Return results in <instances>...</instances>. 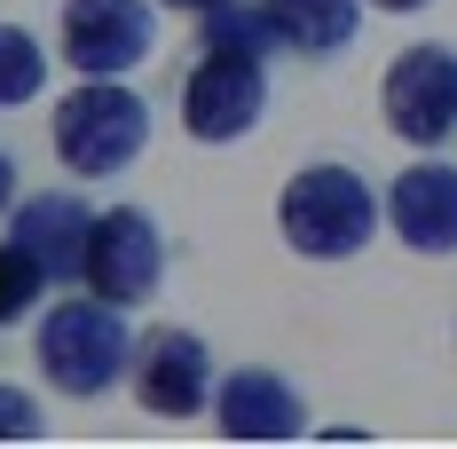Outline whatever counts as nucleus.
I'll return each mask as SVG.
<instances>
[{"mask_svg": "<svg viewBox=\"0 0 457 449\" xmlns=\"http://www.w3.org/2000/svg\"><path fill=\"white\" fill-rule=\"evenodd\" d=\"M378 221H386V205L355 166H308L276 197V229L300 261H355L378 237Z\"/></svg>", "mask_w": 457, "mask_h": 449, "instance_id": "f257e3e1", "label": "nucleus"}, {"mask_svg": "<svg viewBox=\"0 0 457 449\" xmlns=\"http://www.w3.org/2000/svg\"><path fill=\"white\" fill-rule=\"evenodd\" d=\"M32 355H40V378L55 395H71V403H95V395H111L127 370H135V339H127V315L119 300H55L40 315V339H32Z\"/></svg>", "mask_w": 457, "mask_h": 449, "instance_id": "f03ea898", "label": "nucleus"}, {"mask_svg": "<svg viewBox=\"0 0 457 449\" xmlns=\"http://www.w3.org/2000/svg\"><path fill=\"white\" fill-rule=\"evenodd\" d=\"M150 142V103L119 79H79L55 103V158L71 181H111L127 174Z\"/></svg>", "mask_w": 457, "mask_h": 449, "instance_id": "7ed1b4c3", "label": "nucleus"}, {"mask_svg": "<svg viewBox=\"0 0 457 449\" xmlns=\"http://www.w3.org/2000/svg\"><path fill=\"white\" fill-rule=\"evenodd\" d=\"M269 111V55H245V47H197L182 79V127L189 142H237L261 127Z\"/></svg>", "mask_w": 457, "mask_h": 449, "instance_id": "20e7f679", "label": "nucleus"}, {"mask_svg": "<svg viewBox=\"0 0 457 449\" xmlns=\"http://www.w3.org/2000/svg\"><path fill=\"white\" fill-rule=\"evenodd\" d=\"M378 119L411 150H442L457 135V47H442V40L403 47L386 63V79H378Z\"/></svg>", "mask_w": 457, "mask_h": 449, "instance_id": "39448f33", "label": "nucleus"}, {"mask_svg": "<svg viewBox=\"0 0 457 449\" xmlns=\"http://www.w3.org/2000/svg\"><path fill=\"white\" fill-rule=\"evenodd\" d=\"M158 276H166V237H158V213H142V205H111V213H95L87 253H79V284H87L95 300L135 308V300H150V292H158Z\"/></svg>", "mask_w": 457, "mask_h": 449, "instance_id": "423d86ee", "label": "nucleus"}, {"mask_svg": "<svg viewBox=\"0 0 457 449\" xmlns=\"http://www.w3.org/2000/svg\"><path fill=\"white\" fill-rule=\"evenodd\" d=\"M158 47L150 0H63V63L79 79H119Z\"/></svg>", "mask_w": 457, "mask_h": 449, "instance_id": "0eeeda50", "label": "nucleus"}, {"mask_svg": "<svg viewBox=\"0 0 457 449\" xmlns=\"http://www.w3.org/2000/svg\"><path fill=\"white\" fill-rule=\"evenodd\" d=\"M205 387H213V347L182 331V323H166V331H150L135 347V403L158 410V418H197L205 410Z\"/></svg>", "mask_w": 457, "mask_h": 449, "instance_id": "6e6552de", "label": "nucleus"}, {"mask_svg": "<svg viewBox=\"0 0 457 449\" xmlns=\"http://www.w3.org/2000/svg\"><path fill=\"white\" fill-rule=\"evenodd\" d=\"M213 426L228 442H292V434H308V403L292 378L253 362V370H228L213 387Z\"/></svg>", "mask_w": 457, "mask_h": 449, "instance_id": "1a4fd4ad", "label": "nucleus"}, {"mask_svg": "<svg viewBox=\"0 0 457 449\" xmlns=\"http://www.w3.org/2000/svg\"><path fill=\"white\" fill-rule=\"evenodd\" d=\"M378 205H386V221H395V237H403L411 253H426V261L457 253V166L418 158V166L395 174V189H386Z\"/></svg>", "mask_w": 457, "mask_h": 449, "instance_id": "9d476101", "label": "nucleus"}, {"mask_svg": "<svg viewBox=\"0 0 457 449\" xmlns=\"http://www.w3.org/2000/svg\"><path fill=\"white\" fill-rule=\"evenodd\" d=\"M87 229H95V213H87V197H79V189H40V197H24V205H16L8 237H16V245L47 269V284H79Z\"/></svg>", "mask_w": 457, "mask_h": 449, "instance_id": "9b49d317", "label": "nucleus"}, {"mask_svg": "<svg viewBox=\"0 0 457 449\" xmlns=\"http://www.w3.org/2000/svg\"><path fill=\"white\" fill-rule=\"evenodd\" d=\"M261 8H269L276 40L292 47V55H308V63L347 55L355 32H363V0H261Z\"/></svg>", "mask_w": 457, "mask_h": 449, "instance_id": "f8f14e48", "label": "nucleus"}, {"mask_svg": "<svg viewBox=\"0 0 457 449\" xmlns=\"http://www.w3.org/2000/svg\"><path fill=\"white\" fill-rule=\"evenodd\" d=\"M197 24H205V32H197V47H245V55H276V47H284L261 0H221V8H205Z\"/></svg>", "mask_w": 457, "mask_h": 449, "instance_id": "ddd939ff", "label": "nucleus"}, {"mask_svg": "<svg viewBox=\"0 0 457 449\" xmlns=\"http://www.w3.org/2000/svg\"><path fill=\"white\" fill-rule=\"evenodd\" d=\"M47 87V47L24 24H0V111H24Z\"/></svg>", "mask_w": 457, "mask_h": 449, "instance_id": "4468645a", "label": "nucleus"}, {"mask_svg": "<svg viewBox=\"0 0 457 449\" xmlns=\"http://www.w3.org/2000/svg\"><path fill=\"white\" fill-rule=\"evenodd\" d=\"M40 292H47V269L16 245V237H8V245H0V331H8V323H24V315L40 308Z\"/></svg>", "mask_w": 457, "mask_h": 449, "instance_id": "2eb2a0df", "label": "nucleus"}, {"mask_svg": "<svg viewBox=\"0 0 457 449\" xmlns=\"http://www.w3.org/2000/svg\"><path fill=\"white\" fill-rule=\"evenodd\" d=\"M47 418H40V403L24 395V387H0V442H32Z\"/></svg>", "mask_w": 457, "mask_h": 449, "instance_id": "dca6fc26", "label": "nucleus"}, {"mask_svg": "<svg viewBox=\"0 0 457 449\" xmlns=\"http://www.w3.org/2000/svg\"><path fill=\"white\" fill-rule=\"evenodd\" d=\"M8 197H16V158L0 150V213H8Z\"/></svg>", "mask_w": 457, "mask_h": 449, "instance_id": "f3484780", "label": "nucleus"}, {"mask_svg": "<svg viewBox=\"0 0 457 449\" xmlns=\"http://www.w3.org/2000/svg\"><path fill=\"white\" fill-rule=\"evenodd\" d=\"M363 8H386V16H418L426 0H363Z\"/></svg>", "mask_w": 457, "mask_h": 449, "instance_id": "a211bd4d", "label": "nucleus"}, {"mask_svg": "<svg viewBox=\"0 0 457 449\" xmlns=\"http://www.w3.org/2000/svg\"><path fill=\"white\" fill-rule=\"evenodd\" d=\"M158 8H182V16H205V8H221V0H158Z\"/></svg>", "mask_w": 457, "mask_h": 449, "instance_id": "6ab92c4d", "label": "nucleus"}]
</instances>
